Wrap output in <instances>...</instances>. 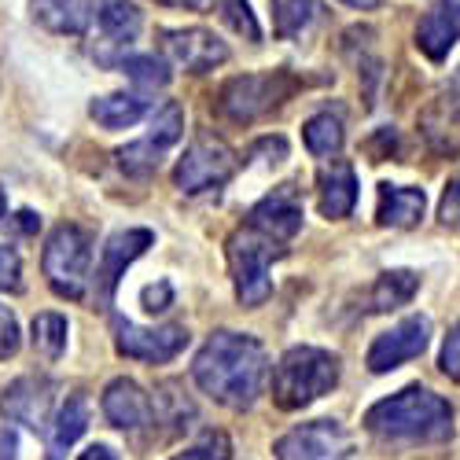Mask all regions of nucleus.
<instances>
[{
    "label": "nucleus",
    "instance_id": "6ab92c4d",
    "mask_svg": "<svg viewBox=\"0 0 460 460\" xmlns=\"http://www.w3.org/2000/svg\"><path fill=\"white\" fill-rule=\"evenodd\" d=\"M428 196L420 188H405V184H379V225H394V228H409L424 217Z\"/></svg>",
    "mask_w": 460,
    "mask_h": 460
},
{
    "label": "nucleus",
    "instance_id": "39448f33",
    "mask_svg": "<svg viewBox=\"0 0 460 460\" xmlns=\"http://www.w3.org/2000/svg\"><path fill=\"white\" fill-rule=\"evenodd\" d=\"M277 243L280 240L258 233V228H240V233L228 240V270H233L236 298L243 305H261L273 295L270 265L277 258H284V247H277Z\"/></svg>",
    "mask_w": 460,
    "mask_h": 460
},
{
    "label": "nucleus",
    "instance_id": "6e6552de",
    "mask_svg": "<svg viewBox=\"0 0 460 460\" xmlns=\"http://www.w3.org/2000/svg\"><path fill=\"white\" fill-rule=\"evenodd\" d=\"M273 453L277 460H347L354 453V435L339 420H314L288 431Z\"/></svg>",
    "mask_w": 460,
    "mask_h": 460
},
{
    "label": "nucleus",
    "instance_id": "1a4fd4ad",
    "mask_svg": "<svg viewBox=\"0 0 460 460\" xmlns=\"http://www.w3.org/2000/svg\"><path fill=\"white\" fill-rule=\"evenodd\" d=\"M184 133V111L181 103H163V111H155V119H151V133L129 147L119 151V166L129 173V177H147V173H155L159 163L166 151L181 140Z\"/></svg>",
    "mask_w": 460,
    "mask_h": 460
},
{
    "label": "nucleus",
    "instance_id": "7c9ffc66",
    "mask_svg": "<svg viewBox=\"0 0 460 460\" xmlns=\"http://www.w3.org/2000/svg\"><path fill=\"white\" fill-rule=\"evenodd\" d=\"M22 288V261L15 247L0 243V291H19Z\"/></svg>",
    "mask_w": 460,
    "mask_h": 460
},
{
    "label": "nucleus",
    "instance_id": "2f4dec72",
    "mask_svg": "<svg viewBox=\"0 0 460 460\" xmlns=\"http://www.w3.org/2000/svg\"><path fill=\"white\" fill-rule=\"evenodd\" d=\"M19 354V321L8 305H0V361Z\"/></svg>",
    "mask_w": 460,
    "mask_h": 460
},
{
    "label": "nucleus",
    "instance_id": "412c9836",
    "mask_svg": "<svg viewBox=\"0 0 460 460\" xmlns=\"http://www.w3.org/2000/svg\"><path fill=\"white\" fill-rule=\"evenodd\" d=\"M151 111V100L144 96H133V93H114V96H100L93 100L89 114L103 126V129H129L137 126L144 114Z\"/></svg>",
    "mask_w": 460,
    "mask_h": 460
},
{
    "label": "nucleus",
    "instance_id": "393cba45",
    "mask_svg": "<svg viewBox=\"0 0 460 460\" xmlns=\"http://www.w3.org/2000/svg\"><path fill=\"white\" fill-rule=\"evenodd\" d=\"M96 22H100V30L111 37L114 45H122V41H133V37H137L140 12H137L133 0H103Z\"/></svg>",
    "mask_w": 460,
    "mask_h": 460
},
{
    "label": "nucleus",
    "instance_id": "c85d7f7f",
    "mask_svg": "<svg viewBox=\"0 0 460 460\" xmlns=\"http://www.w3.org/2000/svg\"><path fill=\"white\" fill-rule=\"evenodd\" d=\"M173 460H233V442H228L225 431H207L196 446H188Z\"/></svg>",
    "mask_w": 460,
    "mask_h": 460
},
{
    "label": "nucleus",
    "instance_id": "bb28decb",
    "mask_svg": "<svg viewBox=\"0 0 460 460\" xmlns=\"http://www.w3.org/2000/svg\"><path fill=\"white\" fill-rule=\"evenodd\" d=\"M66 321L59 314H37L33 317V350L45 354L49 361H56L66 350Z\"/></svg>",
    "mask_w": 460,
    "mask_h": 460
},
{
    "label": "nucleus",
    "instance_id": "58836bf2",
    "mask_svg": "<svg viewBox=\"0 0 460 460\" xmlns=\"http://www.w3.org/2000/svg\"><path fill=\"white\" fill-rule=\"evenodd\" d=\"M19 225L26 228V233H30V228H37V225H41V221H37V217H33L30 210H22V214H19Z\"/></svg>",
    "mask_w": 460,
    "mask_h": 460
},
{
    "label": "nucleus",
    "instance_id": "4be33fe9",
    "mask_svg": "<svg viewBox=\"0 0 460 460\" xmlns=\"http://www.w3.org/2000/svg\"><path fill=\"white\" fill-rule=\"evenodd\" d=\"M85 428H89V405H85V398H66L63 405H59V412H56V420H52V438H49V446H52V460H59L74 442H78L82 435H85Z\"/></svg>",
    "mask_w": 460,
    "mask_h": 460
},
{
    "label": "nucleus",
    "instance_id": "cd10ccee",
    "mask_svg": "<svg viewBox=\"0 0 460 460\" xmlns=\"http://www.w3.org/2000/svg\"><path fill=\"white\" fill-rule=\"evenodd\" d=\"M122 70H126L129 82H137L144 89L170 85V63L159 59V56H129V59H122Z\"/></svg>",
    "mask_w": 460,
    "mask_h": 460
},
{
    "label": "nucleus",
    "instance_id": "f03ea898",
    "mask_svg": "<svg viewBox=\"0 0 460 460\" xmlns=\"http://www.w3.org/2000/svg\"><path fill=\"white\" fill-rule=\"evenodd\" d=\"M365 428L391 442H446L453 435V405L428 387H405L376 402L365 412Z\"/></svg>",
    "mask_w": 460,
    "mask_h": 460
},
{
    "label": "nucleus",
    "instance_id": "5701e85b",
    "mask_svg": "<svg viewBox=\"0 0 460 460\" xmlns=\"http://www.w3.org/2000/svg\"><path fill=\"white\" fill-rule=\"evenodd\" d=\"M420 288V277L409 273V270H391L383 273L372 291H368V310L372 314H387V310H398V305H405Z\"/></svg>",
    "mask_w": 460,
    "mask_h": 460
},
{
    "label": "nucleus",
    "instance_id": "c756f323",
    "mask_svg": "<svg viewBox=\"0 0 460 460\" xmlns=\"http://www.w3.org/2000/svg\"><path fill=\"white\" fill-rule=\"evenodd\" d=\"M217 12H221V19L233 26L236 33H243L247 41H258V37H261L258 19H254V12H251L247 0H217Z\"/></svg>",
    "mask_w": 460,
    "mask_h": 460
},
{
    "label": "nucleus",
    "instance_id": "a211bd4d",
    "mask_svg": "<svg viewBox=\"0 0 460 460\" xmlns=\"http://www.w3.org/2000/svg\"><path fill=\"white\" fill-rule=\"evenodd\" d=\"M100 4L103 0H30V12L52 33H85L96 22Z\"/></svg>",
    "mask_w": 460,
    "mask_h": 460
},
{
    "label": "nucleus",
    "instance_id": "423d86ee",
    "mask_svg": "<svg viewBox=\"0 0 460 460\" xmlns=\"http://www.w3.org/2000/svg\"><path fill=\"white\" fill-rule=\"evenodd\" d=\"M298 89V78L288 70H265V74H243V78L225 82L217 93V111L233 122H254L265 111L280 107Z\"/></svg>",
    "mask_w": 460,
    "mask_h": 460
},
{
    "label": "nucleus",
    "instance_id": "2eb2a0df",
    "mask_svg": "<svg viewBox=\"0 0 460 460\" xmlns=\"http://www.w3.org/2000/svg\"><path fill=\"white\" fill-rule=\"evenodd\" d=\"M460 41V0H435L416 26V49L431 63H442Z\"/></svg>",
    "mask_w": 460,
    "mask_h": 460
},
{
    "label": "nucleus",
    "instance_id": "f257e3e1",
    "mask_svg": "<svg viewBox=\"0 0 460 460\" xmlns=\"http://www.w3.org/2000/svg\"><path fill=\"white\" fill-rule=\"evenodd\" d=\"M199 391L225 409H251L270 379V358L254 335L214 332L191 365Z\"/></svg>",
    "mask_w": 460,
    "mask_h": 460
},
{
    "label": "nucleus",
    "instance_id": "9d476101",
    "mask_svg": "<svg viewBox=\"0 0 460 460\" xmlns=\"http://www.w3.org/2000/svg\"><path fill=\"white\" fill-rule=\"evenodd\" d=\"M114 347L126 358L147 361V365H163L173 361L188 347V328L166 324V328H137L133 321H114Z\"/></svg>",
    "mask_w": 460,
    "mask_h": 460
},
{
    "label": "nucleus",
    "instance_id": "20e7f679",
    "mask_svg": "<svg viewBox=\"0 0 460 460\" xmlns=\"http://www.w3.org/2000/svg\"><path fill=\"white\" fill-rule=\"evenodd\" d=\"M45 277L59 298L78 302L89 291L93 277V236L82 225H59L45 243Z\"/></svg>",
    "mask_w": 460,
    "mask_h": 460
},
{
    "label": "nucleus",
    "instance_id": "9b49d317",
    "mask_svg": "<svg viewBox=\"0 0 460 460\" xmlns=\"http://www.w3.org/2000/svg\"><path fill=\"white\" fill-rule=\"evenodd\" d=\"M163 52L170 56L173 66H181L188 74H207V70H214L228 59V45L203 26L163 30Z\"/></svg>",
    "mask_w": 460,
    "mask_h": 460
},
{
    "label": "nucleus",
    "instance_id": "ea45409f",
    "mask_svg": "<svg viewBox=\"0 0 460 460\" xmlns=\"http://www.w3.org/2000/svg\"><path fill=\"white\" fill-rule=\"evenodd\" d=\"M342 4H350V8H379V0H342Z\"/></svg>",
    "mask_w": 460,
    "mask_h": 460
},
{
    "label": "nucleus",
    "instance_id": "473e14b6",
    "mask_svg": "<svg viewBox=\"0 0 460 460\" xmlns=\"http://www.w3.org/2000/svg\"><path fill=\"white\" fill-rule=\"evenodd\" d=\"M438 365H442V372H446L449 379L460 383V321L449 328V335H446V342H442V358H438Z\"/></svg>",
    "mask_w": 460,
    "mask_h": 460
},
{
    "label": "nucleus",
    "instance_id": "f3484780",
    "mask_svg": "<svg viewBox=\"0 0 460 460\" xmlns=\"http://www.w3.org/2000/svg\"><path fill=\"white\" fill-rule=\"evenodd\" d=\"M103 416L122 431H140L151 420V402L133 379H111L103 391Z\"/></svg>",
    "mask_w": 460,
    "mask_h": 460
},
{
    "label": "nucleus",
    "instance_id": "7ed1b4c3",
    "mask_svg": "<svg viewBox=\"0 0 460 460\" xmlns=\"http://www.w3.org/2000/svg\"><path fill=\"white\" fill-rule=\"evenodd\" d=\"M339 383V358L317 347H295L273 368V402L288 412L305 409Z\"/></svg>",
    "mask_w": 460,
    "mask_h": 460
},
{
    "label": "nucleus",
    "instance_id": "b1692460",
    "mask_svg": "<svg viewBox=\"0 0 460 460\" xmlns=\"http://www.w3.org/2000/svg\"><path fill=\"white\" fill-rule=\"evenodd\" d=\"M302 140H305V147H310V155L335 159L339 151H342V122L335 119L332 111L314 114V119L302 126Z\"/></svg>",
    "mask_w": 460,
    "mask_h": 460
},
{
    "label": "nucleus",
    "instance_id": "e433bc0d",
    "mask_svg": "<svg viewBox=\"0 0 460 460\" xmlns=\"http://www.w3.org/2000/svg\"><path fill=\"white\" fill-rule=\"evenodd\" d=\"M78 460H119V456H114V449H107V446H89Z\"/></svg>",
    "mask_w": 460,
    "mask_h": 460
},
{
    "label": "nucleus",
    "instance_id": "dca6fc26",
    "mask_svg": "<svg viewBox=\"0 0 460 460\" xmlns=\"http://www.w3.org/2000/svg\"><path fill=\"white\" fill-rule=\"evenodd\" d=\"M251 228L273 236V240H291L302 228V203L295 199L291 184L277 188L273 196H265L254 210H251Z\"/></svg>",
    "mask_w": 460,
    "mask_h": 460
},
{
    "label": "nucleus",
    "instance_id": "4468645a",
    "mask_svg": "<svg viewBox=\"0 0 460 460\" xmlns=\"http://www.w3.org/2000/svg\"><path fill=\"white\" fill-rule=\"evenodd\" d=\"M52 394L56 383L45 376H22L4 391V402H0V416L8 424H22V428H45L49 424V409H52Z\"/></svg>",
    "mask_w": 460,
    "mask_h": 460
},
{
    "label": "nucleus",
    "instance_id": "a878e982",
    "mask_svg": "<svg viewBox=\"0 0 460 460\" xmlns=\"http://www.w3.org/2000/svg\"><path fill=\"white\" fill-rule=\"evenodd\" d=\"M321 12V0H273V22L280 37H295Z\"/></svg>",
    "mask_w": 460,
    "mask_h": 460
},
{
    "label": "nucleus",
    "instance_id": "ddd939ff",
    "mask_svg": "<svg viewBox=\"0 0 460 460\" xmlns=\"http://www.w3.org/2000/svg\"><path fill=\"white\" fill-rule=\"evenodd\" d=\"M151 243H155V236H151L147 228H126V233H114V236L103 243L100 265H96V298H100L103 310L111 305V295H114V288H119L122 273L129 270V265H133Z\"/></svg>",
    "mask_w": 460,
    "mask_h": 460
},
{
    "label": "nucleus",
    "instance_id": "4c0bfd02",
    "mask_svg": "<svg viewBox=\"0 0 460 460\" xmlns=\"http://www.w3.org/2000/svg\"><path fill=\"white\" fill-rule=\"evenodd\" d=\"M163 4H181V8H196V12H199V8L210 4V0H163Z\"/></svg>",
    "mask_w": 460,
    "mask_h": 460
},
{
    "label": "nucleus",
    "instance_id": "f8f14e48",
    "mask_svg": "<svg viewBox=\"0 0 460 460\" xmlns=\"http://www.w3.org/2000/svg\"><path fill=\"white\" fill-rule=\"evenodd\" d=\"M428 339H431V321L428 317H405L383 335H376V342L368 347V368L372 372H391V368L424 354Z\"/></svg>",
    "mask_w": 460,
    "mask_h": 460
},
{
    "label": "nucleus",
    "instance_id": "72a5a7b5",
    "mask_svg": "<svg viewBox=\"0 0 460 460\" xmlns=\"http://www.w3.org/2000/svg\"><path fill=\"white\" fill-rule=\"evenodd\" d=\"M170 298H173L170 284H159V288H144V310H147V314H163L166 305H170Z\"/></svg>",
    "mask_w": 460,
    "mask_h": 460
},
{
    "label": "nucleus",
    "instance_id": "aec40b11",
    "mask_svg": "<svg viewBox=\"0 0 460 460\" xmlns=\"http://www.w3.org/2000/svg\"><path fill=\"white\" fill-rule=\"evenodd\" d=\"M358 203V177L347 163H335L332 170L321 173V214L328 221L347 217Z\"/></svg>",
    "mask_w": 460,
    "mask_h": 460
},
{
    "label": "nucleus",
    "instance_id": "c9c22d12",
    "mask_svg": "<svg viewBox=\"0 0 460 460\" xmlns=\"http://www.w3.org/2000/svg\"><path fill=\"white\" fill-rule=\"evenodd\" d=\"M0 460H15V435L0 428Z\"/></svg>",
    "mask_w": 460,
    "mask_h": 460
},
{
    "label": "nucleus",
    "instance_id": "f704fd0d",
    "mask_svg": "<svg viewBox=\"0 0 460 460\" xmlns=\"http://www.w3.org/2000/svg\"><path fill=\"white\" fill-rule=\"evenodd\" d=\"M456 214H460V173L449 181L446 196H442V221H449V217H456Z\"/></svg>",
    "mask_w": 460,
    "mask_h": 460
},
{
    "label": "nucleus",
    "instance_id": "a19ab883",
    "mask_svg": "<svg viewBox=\"0 0 460 460\" xmlns=\"http://www.w3.org/2000/svg\"><path fill=\"white\" fill-rule=\"evenodd\" d=\"M4 207H8V199H4V191H0V217H4Z\"/></svg>",
    "mask_w": 460,
    "mask_h": 460
},
{
    "label": "nucleus",
    "instance_id": "0eeeda50",
    "mask_svg": "<svg viewBox=\"0 0 460 460\" xmlns=\"http://www.w3.org/2000/svg\"><path fill=\"white\" fill-rule=\"evenodd\" d=\"M236 151L228 147L225 140L217 137H199L191 140V147L181 155L177 170H173V184L188 196H196V191H210V188H221L228 177L236 173Z\"/></svg>",
    "mask_w": 460,
    "mask_h": 460
}]
</instances>
